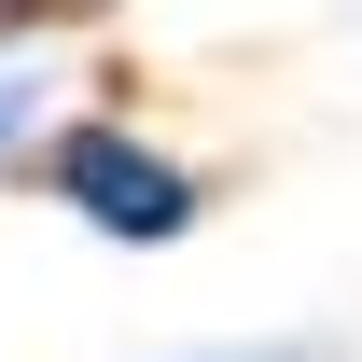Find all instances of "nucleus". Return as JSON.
<instances>
[{"label":"nucleus","mask_w":362,"mask_h":362,"mask_svg":"<svg viewBox=\"0 0 362 362\" xmlns=\"http://www.w3.org/2000/svg\"><path fill=\"white\" fill-rule=\"evenodd\" d=\"M42 181H56V209H84V223L126 237V251H168V237H195V209H209V181L181 168V153H153L139 126H56Z\"/></svg>","instance_id":"obj_1"},{"label":"nucleus","mask_w":362,"mask_h":362,"mask_svg":"<svg viewBox=\"0 0 362 362\" xmlns=\"http://www.w3.org/2000/svg\"><path fill=\"white\" fill-rule=\"evenodd\" d=\"M195 362H320V349H195Z\"/></svg>","instance_id":"obj_2"},{"label":"nucleus","mask_w":362,"mask_h":362,"mask_svg":"<svg viewBox=\"0 0 362 362\" xmlns=\"http://www.w3.org/2000/svg\"><path fill=\"white\" fill-rule=\"evenodd\" d=\"M14 126H28V98H14V84H0V139H14Z\"/></svg>","instance_id":"obj_3"}]
</instances>
